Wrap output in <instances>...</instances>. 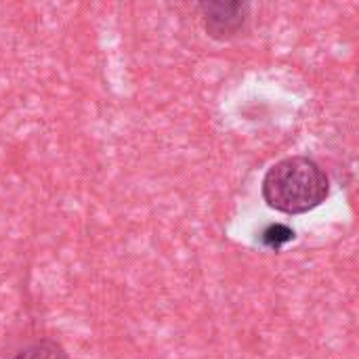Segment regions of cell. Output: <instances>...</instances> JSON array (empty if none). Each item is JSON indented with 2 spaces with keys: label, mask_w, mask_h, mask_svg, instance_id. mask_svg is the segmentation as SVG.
Returning a JSON list of instances; mask_svg holds the SVG:
<instances>
[{
  "label": "cell",
  "mask_w": 359,
  "mask_h": 359,
  "mask_svg": "<svg viewBox=\"0 0 359 359\" xmlns=\"http://www.w3.org/2000/svg\"><path fill=\"white\" fill-rule=\"evenodd\" d=\"M263 200L284 215H305L316 210L330 196L326 170L307 156H292L276 162L261 183Z\"/></svg>",
  "instance_id": "1"
},
{
  "label": "cell",
  "mask_w": 359,
  "mask_h": 359,
  "mask_svg": "<svg viewBox=\"0 0 359 359\" xmlns=\"http://www.w3.org/2000/svg\"><path fill=\"white\" fill-rule=\"evenodd\" d=\"M198 11L202 15V25L208 38L217 42H231L242 32H246L250 21V4L242 0H208L200 2Z\"/></svg>",
  "instance_id": "2"
},
{
  "label": "cell",
  "mask_w": 359,
  "mask_h": 359,
  "mask_svg": "<svg viewBox=\"0 0 359 359\" xmlns=\"http://www.w3.org/2000/svg\"><path fill=\"white\" fill-rule=\"evenodd\" d=\"M294 238H297V233H294L292 227H288V225H284V223H271V225H267V227L261 231L259 242H261L265 248H269V250H280L282 246H286V244L292 242Z\"/></svg>",
  "instance_id": "3"
},
{
  "label": "cell",
  "mask_w": 359,
  "mask_h": 359,
  "mask_svg": "<svg viewBox=\"0 0 359 359\" xmlns=\"http://www.w3.org/2000/svg\"><path fill=\"white\" fill-rule=\"evenodd\" d=\"M15 359H67V353L63 351V347L57 341L44 339V341H38V343L25 347L23 351H19Z\"/></svg>",
  "instance_id": "4"
}]
</instances>
